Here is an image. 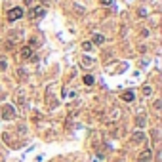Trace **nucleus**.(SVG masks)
Wrapping results in <instances>:
<instances>
[{"label":"nucleus","mask_w":162,"mask_h":162,"mask_svg":"<svg viewBox=\"0 0 162 162\" xmlns=\"http://www.w3.org/2000/svg\"><path fill=\"white\" fill-rule=\"evenodd\" d=\"M82 82H84L86 86H92V84H93V76H92V75H84V78H82Z\"/></svg>","instance_id":"obj_10"},{"label":"nucleus","mask_w":162,"mask_h":162,"mask_svg":"<svg viewBox=\"0 0 162 162\" xmlns=\"http://www.w3.org/2000/svg\"><path fill=\"white\" fill-rule=\"evenodd\" d=\"M141 92H143V96H151V93H153V88H151V86H143V88H141Z\"/></svg>","instance_id":"obj_11"},{"label":"nucleus","mask_w":162,"mask_h":162,"mask_svg":"<svg viewBox=\"0 0 162 162\" xmlns=\"http://www.w3.org/2000/svg\"><path fill=\"white\" fill-rule=\"evenodd\" d=\"M92 42H90V40H86V42H82V50H86V52H90L92 50Z\"/></svg>","instance_id":"obj_13"},{"label":"nucleus","mask_w":162,"mask_h":162,"mask_svg":"<svg viewBox=\"0 0 162 162\" xmlns=\"http://www.w3.org/2000/svg\"><path fill=\"white\" fill-rule=\"evenodd\" d=\"M101 4H103V6H111L113 0H101Z\"/></svg>","instance_id":"obj_15"},{"label":"nucleus","mask_w":162,"mask_h":162,"mask_svg":"<svg viewBox=\"0 0 162 162\" xmlns=\"http://www.w3.org/2000/svg\"><path fill=\"white\" fill-rule=\"evenodd\" d=\"M145 139H147V137H145L143 132H134L132 134V141H134V143H143Z\"/></svg>","instance_id":"obj_5"},{"label":"nucleus","mask_w":162,"mask_h":162,"mask_svg":"<svg viewBox=\"0 0 162 162\" xmlns=\"http://www.w3.org/2000/svg\"><path fill=\"white\" fill-rule=\"evenodd\" d=\"M145 124H147V120H145V116H137V118H135V126H137V128H143Z\"/></svg>","instance_id":"obj_9"},{"label":"nucleus","mask_w":162,"mask_h":162,"mask_svg":"<svg viewBox=\"0 0 162 162\" xmlns=\"http://www.w3.org/2000/svg\"><path fill=\"white\" fill-rule=\"evenodd\" d=\"M42 2H48V0H42Z\"/></svg>","instance_id":"obj_18"},{"label":"nucleus","mask_w":162,"mask_h":162,"mask_svg":"<svg viewBox=\"0 0 162 162\" xmlns=\"http://www.w3.org/2000/svg\"><path fill=\"white\" fill-rule=\"evenodd\" d=\"M105 42V36L103 34H93V42L92 44H103Z\"/></svg>","instance_id":"obj_8"},{"label":"nucleus","mask_w":162,"mask_h":162,"mask_svg":"<svg viewBox=\"0 0 162 162\" xmlns=\"http://www.w3.org/2000/svg\"><path fill=\"white\" fill-rule=\"evenodd\" d=\"M6 67H8V63H6L4 59H0V72H2V71H6Z\"/></svg>","instance_id":"obj_14"},{"label":"nucleus","mask_w":162,"mask_h":162,"mask_svg":"<svg viewBox=\"0 0 162 162\" xmlns=\"http://www.w3.org/2000/svg\"><path fill=\"white\" fill-rule=\"evenodd\" d=\"M92 65H93V61L90 57H84V59H82V67H92Z\"/></svg>","instance_id":"obj_12"},{"label":"nucleus","mask_w":162,"mask_h":162,"mask_svg":"<svg viewBox=\"0 0 162 162\" xmlns=\"http://www.w3.org/2000/svg\"><path fill=\"white\" fill-rule=\"evenodd\" d=\"M120 97H122V101L130 103V101H134V99H135V93H134V90H126V92H124Z\"/></svg>","instance_id":"obj_4"},{"label":"nucleus","mask_w":162,"mask_h":162,"mask_svg":"<svg viewBox=\"0 0 162 162\" xmlns=\"http://www.w3.org/2000/svg\"><path fill=\"white\" fill-rule=\"evenodd\" d=\"M21 57L23 59H31V57H33V48H31V46H23L21 48Z\"/></svg>","instance_id":"obj_6"},{"label":"nucleus","mask_w":162,"mask_h":162,"mask_svg":"<svg viewBox=\"0 0 162 162\" xmlns=\"http://www.w3.org/2000/svg\"><path fill=\"white\" fill-rule=\"evenodd\" d=\"M162 107V101H160V99H158V101H155V109H160Z\"/></svg>","instance_id":"obj_16"},{"label":"nucleus","mask_w":162,"mask_h":162,"mask_svg":"<svg viewBox=\"0 0 162 162\" xmlns=\"http://www.w3.org/2000/svg\"><path fill=\"white\" fill-rule=\"evenodd\" d=\"M46 15V8H34L31 12V17H44Z\"/></svg>","instance_id":"obj_7"},{"label":"nucleus","mask_w":162,"mask_h":162,"mask_svg":"<svg viewBox=\"0 0 162 162\" xmlns=\"http://www.w3.org/2000/svg\"><path fill=\"white\" fill-rule=\"evenodd\" d=\"M151 158H153V151L145 149V151H141V155L137 156V162H151Z\"/></svg>","instance_id":"obj_3"},{"label":"nucleus","mask_w":162,"mask_h":162,"mask_svg":"<svg viewBox=\"0 0 162 162\" xmlns=\"http://www.w3.org/2000/svg\"><path fill=\"white\" fill-rule=\"evenodd\" d=\"M0 116H2L4 120H13V118H15V109H13V105H4L2 111H0Z\"/></svg>","instance_id":"obj_1"},{"label":"nucleus","mask_w":162,"mask_h":162,"mask_svg":"<svg viewBox=\"0 0 162 162\" xmlns=\"http://www.w3.org/2000/svg\"><path fill=\"white\" fill-rule=\"evenodd\" d=\"M31 2H33V0H25V4H31Z\"/></svg>","instance_id":"obj_17"},{"label":"nucleus","mask_w":162,"mask_h":162,"mask_svg":"<svg viewBox=\"0 0 162 162\" xmlns=\"http://www.w3.org/2000/svg\"><path fill=\"white\" fill-rule=\"evenodd\" d=\"M23 17V10L21 8H12L8 12V19L10 21H17V19H21Z\"/></svg>","instance_id":"obj_2"}]
</instances>
